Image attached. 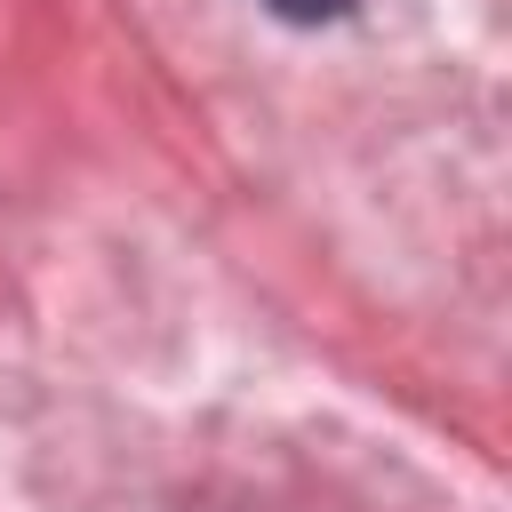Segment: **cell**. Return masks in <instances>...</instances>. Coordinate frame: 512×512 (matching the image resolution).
Instances as JSON below:
<instances>
[{"instance_id": "6da1fadb", "label": "cell", "mask_w": 512, "mask_h": 512, "mask_svg": "<svg viewBox=\"0 0 512 512\" xmlns=\"http://www.w3.org/2000/svg\"><path fill=\"white\" fill-rule=\"evenodd\" d=\"M272 16H288V24H336L352 0H264Z\"/></svg>"}]
</instances>
